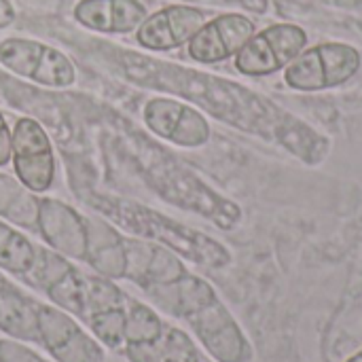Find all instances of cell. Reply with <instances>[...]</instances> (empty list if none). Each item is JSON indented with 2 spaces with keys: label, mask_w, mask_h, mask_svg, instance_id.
Listing matches in <instances>:
<instances>
[{
  "label": "cell",
  "mask_w": 362,
  "mask_h": 362,
  "mask_svg": "<svg viewBox=\"0 0 362 362\" xmlns=\"http://www.w3.org/2000/svg\"><path fill=\"white\" fill-rule=\"evenodd\" d=\"M168 297H157L159 303L174 316L187 320L199 344L214 362H250L252 346L244 331L218 299L216 291L202 278L185 274L178 282L157 286Z\"/></svg>",
  "instance_id": "6da1fadb"
},
{
  "label": "cell",
  "mask_w": 362,
  "mask_h": 362,
  "mask_svg": "<svg viewBox=\"0 0 362 362\" xmlns=\"http://www.w3.org/2000/svg\"><path fill=\"white\" fill-rule=\"evenodd\" d=\"M93 206L121 229L134 233L136 238L155 242L191 263L210 269H221L231 263V252L218 240L168 218L142 204L117 197H93Z\"/></svg>",
  "instance_id": "7a4b0ae2"
},
{
  "label": "cell",
  "mask_w": 362,
  "mask_h": 362,
  "mask_svg": "<svg viewBox=\"0 0 362 362\" xmlns=\"http://www.w3.org/2000/svg\"><path fill=\"white\" fill-rule=\"evenodd\" d=\"M136 161L142 170V176L165 202L195 212L225 231L240 225L242 208L233 199L214 191L195 172L172 159V155L165 151L148 144L142 146V142H138Z\"/></svg>",
  "instance_id": "3957f363"
},
{
  "label": "cell",
  "mask_w": 362,
  "mask_h": 362,
  "mask_svg": "<svg viewBox=\"0 0 362 362\" xmlns=\"http://www.w3.org/2000/svg\"><path fill=\"white\" fill-rule=\"evenodd\" d=\"M362 66V53L348 42L329 40L299 53L284 68V83L303 93L327 91L352 81Z\"/></svg>",
  "instance_id": "277c9868"
},
{
  "label": "cell",
  "mask_w": 362,
  "mask_h": 362,
  "mask_svg": "<svg viewBox=\"0 0 362 362\" xmlns=\"http://www.w3.org/2000/svg\"><path fill=\"white\" fill-rule=\"evenodd\" d=\"M308 49V32L297 23H272L235 53V70L244 76H269L284 70Z\"/></svg>",
  "instance_id": "5b68a950"
},
{
  "label": "cell",
  "mask_w": 362,
  "mask_h": 362,
  "mask_svg": "<svg viewBox=\"0 0 362 362\" xmlns=\"http://www.w3.org/2000/svg\"><path fill=\"white\" fill-rule=\"evenodd\" d=\"M0 64L17 76L47 87H68L76 76L68 55L30 38H6L0 42Z\"/></svg>",
  "instance_id": "8992f818"
},
{
  "label": "cell",
  "mask_w": 362,
  "mask_h": 362,
  "mask_svg": "<svg viewBox=\"0 0 362 362\" xmlns=\"http://www.w3.org/2000/svg\"><path fill=\"white\" fill-rule=\"evenodd\" d=\"M13 165L21 185L32 193H45L53 185L55 157L53 146L40 123L19 119L13 127Z\"/></svg>",
  "instance_id": "52a82bcc"
},
{
  "label": "cell",
  "mask_w": 362,
  "mask_h": 362,
  "mask_svg": "<svg viewBox=\"0 0 362 362\" xmlns=\"http://www.w3.org/2000/svg\"><path fill=\"white\" fill-rule=\"evenodd\" d=\"M40 344L57 362H104V348L64 310L38 305Z\"/></svg>",
  "instance_id": "ba28073f"
},
{
  "label": "cell",
  "mask_w": 362,
  "mask_h": 362,
  "mask_svg": "<svg viewBox=\"0 0 362 362\" xmlns=\"http://www.w3.org/2000/svg\"><path fill=\"white\" fill-rule=\"evenodd\" d=\"M144 121L155 136L185 148L204 146L212 134L208 119L197 108L170 98L151 100L144 106Z\"/></svg>",
  "instance_id": "9c48e42d"
},
{
  "label": "cell",
  "mask_w": 362,
  "mask_h": 362,
  "mask_svg": "<svg viewBox=\"0 0 362 362\" xmlns=\"http://www.w3.org/2000/svg\"><path fill=\"white\" fill-rule=\"evenodd\" d=\"M255 36V21L244 13H223L206 21L187 42L189 57L199 64H218L235 53Z\"/></svg>",
  "instance_id": "30bf717a"
},
{
  "label": "cell",
  "mask_w": 362,
  "mask_h": 362,
  "mask_svg": "<svg viewBox=\"0 0 362 362\" xmlns=\"http://www.w3.org/2000/svg\"><path fill=\"white\" fill-rule=\"evenodd\" d=\"M206 21H208L206 11L197 6L170 4L148 15L140 23L136 38L144 49L170 51V49L187 45Z\"/></svg>",
  "instance_id": "8fae6325"
},
{
  "label": "cell",
  "mask_w": 362,
  "mask_h": 362,
  "mask_svg": "<svg viewBox=\"0 0 362 362\" xmlns=\"http://www.w3.org/2000/svg\"><path fill=\"white\" fill-rule=\"evenodd\" d=\"M42 238L55 248L62 257L68 259H85L87 255V223L78 216L70 206L42 199L38 204V221H36Z\"/></svg>",
  "instance_id": "7c38bea8"
},
{
  "label": "cell",
  "mask_w": 362,
  "mask_h": 362,
  "mask_svg": "<svg viewBox=\"0 0 362 362\" xmlns=\"http://www.w3.org/2000/svg\"><path fill=\"white\" fill-rule=\"evenodd\" d=\"M74 17L89 30L125 34L140 28L146 19V8L140 0H81L74 8Z\"/></svg>",
  "instance_id": "4fadbf2b"
},
{
  "label": "cell",
  "mask_w": 362,
  "mask_h": 362,
  "mask_svg": "<svg viewBox=\"0 0 362 362\" xmlns=\"http://www.w3.org/2000/svg\"><path fill=\"white\" fill-rule=\"evenodd\" d=\"M87 255L85 261L104 278H125V244L123 238L106 223L85 218Z\"/></svg>",
  "instance_id": "5bb4252c"
},
{
  "label": "cell",
  "mask_w": 362,
  "mask_h": 362,
  "mask_svg": "<svg viewBox=\"0 0 362 362\" xmlns=\"http://www.w3.org/2000/svg\"><path fill=\"white\" fill-rule=\"evenodd\" d=\"M0 331L17 341L40 344L38 331V303L13 291L0 288Z\"/></svg>",
  "instance_id": "9a60e30c"
},
{
  "label": "cell",
  "mask_w": 362,
  "mask_h": 362,
  "mask_svg": "<svg viewBox=\"0 0 362 362\" xmlns=\"http://www.w3.org/2000/svg\"><path fill=\"white\" fill-rule=\"evenodd\" d=\"M36 257L38 250L25 235L11 225L0 223V269L15 276H28L36 263Z\"/></svg>",
  "instance_id": "2e32d148"
},
{
  "label": "cell",
  "mask_w": 362,
  "mask_h": 362,
  "mask_svg": "<svg viewBox=\"0 0 362 362\" xmlns=\"http://www.w3.org/2000/svg\"><path fill=\"white\" fill-rule=\"evenodd\" d=\"M161 318L144 303L129 301L125 308V344H153L163 335Z\"/></svg>",
  "instance_id": "e0dca14e"
},
{
  "label": "cell",
  "mask_w": 362,
  "mask_h": 362,
  "mask_svg": "<svg viewBox=\"0 0 362 362\" xmlns=\"http://www.w3.org/2000/svg\"><path fill=\"white\" fill-rule=\"evenodd\" d=\"M185 274H189L182 265V261L178 259L176 252L159 246L153 242V250H151V259L142 278V288H157V286H168L178 282Z\"/></svg>",
  "instance_id": "ac0fdd59"
},
{
  "label": "cell",
  "mask_w": 362,
  "mask_h": 362,
  "mask_svg": "<svg viewBox=\"0 0 362 362\" xmlns=\"http://www.w3.org/2000/svg\"><path fill=\"white\" fill-rule=\"evenodd\" d=\"M87 327L102 346L112 350L125 346V305L91 316L87 320Z\"/></svg>",
  "instance_id": "d6986e66"
},
{
  "label": "cell",
  "mask_w": 362,
  "mask_h": 362,
  "mask_svg": "<svg viewBox=\"0 0 362 362\" xmlns=\"http://www.w3.org/2000/svg\"><path fill=\"white\" fill-rule=\"evenodd\" d=\"M159 362H202V356L185 331L165 327L159 339Z\"/></svg>",
  "instance_id": "ffe728a7"
},
{
  "label": "cell",
  "mask_w": 362,
  "mask_h": 362,
  "mask_svg": "<svg viewBox=\"0 0 362 362\" xmlns=\"http://www.w3.org/2000/svg\"><path fill=\"white\" fill-rule=\"evenodd\" d=\"M0 362H45L17 341H0Z\"/></svg>",
  "instance_id": "44dd1931"
},
{
  "label": "cell",
  "mask_w": 362,
  "mask_h": 362,
  "mask_svg": "<svg viewBox=\"0 0 362 362\" xmlns=\"http://www.w3.org/2000/svg\"><path fill=\"white\" fill-rule=\"evenodd\" d=\"M11 155H13V134L8 132L4 117L0 115V168L11 161Z\"/></svg>",
  "instance_id": "7402d4cb"
},
{
  "label": "cell",
  "mask_w": 362,
  "mask_h": 362,
  "mask_svg": "<svg viewBox=\"0 0 362 362\" xmlns=\"http://www.w3.org/2000/svg\"><path fill=\"white\" fill-rule=\"evenodd\" d=\"M15 21V8L8 0H0V28H6Z\"/></svg>",
  "instance_id": "603a6c76"
},
{
  "label": "cell",
  "mask_w": 362,
  "mask_h": 362,
  "mask_svg": "<svg viewBox=\"0 0 362 362\" xmlns=\"http://www.w3.org/2000/svg\"><path fill=\"white\" fill-rule=\"evenodd\" d=\"M223 2H235L248 11H255V13H265L267 11V0H223Z\"/></svg>",
  "instance_id": "cb8c5ba5"
},
{
  "label": "cell",
  "mask_w": 362,
  "mask_h": 362,
  "mask_svg": "<svg viewBox=\"0 0 362 362\" xmlns=\"http://www.w3.org/2000/svg\"><path fill=\"white\" fill-rule=\"evenodd\" d=\"M333 4L339 8H356V6H361L362 0H333Z\"/></svg>",
  "instance_id": "d4e9b609"
},
{
  "label": "cell",
  "mask_w": 362,
  "mask_h": 362,
  "mask_svg": "<svg viewBox=\"0 0 362 362\" xmlns=\"http://www.w3.org/2000/svg\"><path fill=\"white\" fill-rule=\"evenodd\" d=\"M346 362H362V350H361V352H356V354H354L352 358H348Z\"/></svg>",
  "instance_id": "484cf974"
},
{
  "label": "cell",
  "mask_w": 362,
  "mask_h": 362,
  "mask_svg": "<svg viewBox=\"0 0 362 362\" xmlns=\"http://www.w3.org/2000/svg\"><path fill=\"white\" fill-rule=\"evenodd\" d=\"M0 288H4V280L0 278Z\"/></svg>",
  "instance_id": "4316f807"
}]
</instances>
